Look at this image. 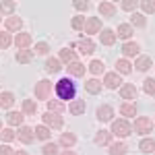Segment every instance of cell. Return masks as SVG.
I'll list each match as a JSON object with an SVG mask.
<instances>
[{"mask_svg":"<svg viewBox=\"0 0 155 155\" xmlns=\"http://www.w3.org/2000/svg\"><path fill=\"white\" fill-rule=\"evenodd\" d=\"M56 95H58V99H74V95H77V83L72 81V79H60L58 83H56Z\"/></svg>","mask_w":155,"mask_h":155,"instance_id":"cell-1","label":"cell"},{"mask_svg":"<svg viewBox=\"0 0 155 155\" xmlns=\"http://www.w3.org/2000/svg\"><path fill=\"white\" fill-rule=\"evenodd\" d=\"M110 132L116 134V137H128V134H132V126L128 120H114Z\"/></svg>","mask_w":155,"mask_h":155,"instance_id":"cell-2","label":"cell"},{"mask_svg":"<svg viewBox=\"0 0 155 155\" xmlns=\"http://www.w3.org/2000/svg\"><path fill=\"white\" fill-rule=\"evenodd\" d=\"M41 120H44V124L50 126V128H62V124H64L62 116H60V114H52V112H46V114L41 116Z\"/></svg>","mask_w":155,"mask_h":155,"instance_id":"cell-3","label":"cell"},{"mask_svg":"<svg viewBox=\"0 0 155 155\" xmlns=\"http://www.w3.org/2000/svg\"><path fill=\"white\" fill-rule=\"evenodd\" d=\"M153 128V122L147 118V116H141V118L134 120V130L139 132V134H149Z\"/></svg>","mask_w":155,"mask_h":155,"instance_id":"cell-4","label":"cell"},{"mask_svg":"<svg viewBox=\"0 0 155 155\" xmlns=\"http://www.w3.org/2000/svg\"><path fill=\"white\" fill-rule=\"evenodd\" d=\"M50 91H52L50 81H39V83H37V87H35L37 99H46V101H48V99H50Z\"/></svg>","mask_w":155,"mask_h":155,"instance_id":"cell-5","label":"cell"},{"mask_svg":"<svg viewBox=\"0 0 155 155\" xmlns=\"http://www.w3.org/2000/svg\"><path fill=\"white\" fill-rule=\"evenodd\" d=\"M85 31H87L89 35L99 33V31H101V21H99V17H91V19H87V21H85Z\"/></svg>","mask_w":155,"mask_h":155,"instance_id":"cell-6","label":"cell"},{"mask_svg":"<svg viewBox=\"0 0 155 155\" xmlns=\"http://www.w3.org/2000/svg\"><path fill=\"white\" fill-rule=\"evenodd\" d=\"M33 139H35V132L31 126H21V130H19V141L25 145H31L33 143Z\"/></svg>","mask_w":155,"mask_h":155,"instance_id":"cell-7","label":"cell"},{"mask_svg":"<svg viewBox=\"0 0 155 155\" xmlns=\"http://www.w3.org/2000/svg\"><path fill=\"white\" fill-rule=\"evenodd\" d=\"M99 41H101L104 46H112V44H116V31H114V29H101V33H99Z\"/></svg>","mask_w":155,"mask_h":155,"instance_id":"cell-8","label":"cell"},{"mask_svg":"<svg viewBox=\"0 0 155 155\" xmlns=\"http://www.w3.org/2000/svg\"><path fill=\"white\" fill-rule=\"evenodd\" d=\"M31 35L29 33H17V37H15V46L17 48H21V50H27L29 46H31Z\"/></svg>","mask_w":155,"mask_h":155,"instance_id":"cell-9","label":"cell"},{"mask_svg":"<svg viewBox=\"0 0 155 155\" xmlns=\"http://www.w3.org/2000/svg\"><path fill=\"white\" fill-rule=\"evenodd\" d=\"M104 83H106L107 89H116V87H120V85H122V81H120L118 72H107L106 77H104Z\"/></svg>","mask_w":155,"mask_h":155,"instance_id":"cell-10","label":"cell"},{"mask_svg":"<svg viewBox=\"0 0 155 155\" xmlns=\"http://www.w3.org/2000/svg\"><path fill=\"white\" fill-rule=\"evenodd\" d=\"M114 116V107L112 106H99L97 107V118L101 120V122H110Z\"/></svg>","mask_w":155,"mask_h":155,"instance_id":"cell-11","label":"cell"},{"mask_svg":"<svg viewBox=\"0 0 155 155\" xmlns=\"http://www.w3.org/2000/svg\"><path fill=\"white\" fill-rule=\"evenodd\" d=\"M139 44L137 41H126L124 46H122V54L126 56V58H130V56H139Z\"/></svg>","mask_w":155,"mask_h":155,"instance_id":"cell-12","label":"cell"},{"mask_svg":"<svg viewBox=\"0 0 155 155\" xmlns=\"http://www.w3.org/2000/svg\"><path fill=\"white\" fill-rule=\"evenodd\" d=\"M120 95H122V99H134L137 97V87L132 83H126L120 87Z\"/></svg>","mask_w":155,"mask_h":155,"instance_id":"cell-13","label":"cell"},{"mask_svg":"<svg viewBox=\"0 0 155 155\" xmlns=\"http://www.w3.org/2000/svg\"><path fill=\"white\" fill-rule=\"evenodd\" d=\"M112 143V132L110 130H99L95 134V145H99V147H106V145Z\"/></svg>","mask_w":155,"mask_h":155,"instance_id":"cell-14","label":"cell"},{"mask_svg":"<svg viewBox=\"0 0 155 155\" xmlns=\"http://www.w3.org/2000/svg\"><path fill=\"white\" fill-rule=\"evenodd\" d=\"M66 71H68V74H72V77H83L85 74V66L81 64V62H71V64H66Z\"/></svg>","mask_w":155,"mask_h":155,"instance_id":"cell-15","label":"cell"},{"mask_svg":"<svg viewBox=\"0 0 155 155\" xmlns=\"http://www.w3.org/2000/svg\"><path fill=\"white\" fill-rule=\"evenodd\" d=\"M85 110H87V106H85L83 99H74L71 106H68V112H71V114H74V116H81Z\"/></svg>","mask_w":155,"mask_h":155,"instance_id":"cell-16","label":"cell"},{"mask_svg":"<svg viewBox=\"0 0 155 155\" xmlns=\"http://www.w3.org/2000/svg\"><path fill=\"white\" fill-rule=\"evenodd\" d=\"M77 48L81 54H93V50H95V44L91 41V39H81L79 44H77Z\"/></svg>","mask_w":155,"mask_h":155,"instance_id":"cell-17","label":"cell"},{"mask_svg":"<svg viewBox=\"0 0 155 155\" xmlns=\"http://www.w3.org/2000/svg\"><path fill=\"white\" fill-rule=\"evenodd\" d=\"M85 89H87V93L97 95V93H101V83H99L97 79H89V81L85 83Z\"/></svg>","mask_w":155,"mask_h":155,"instance_id":"cell-18","label":"cell"},{"mask_svg":"<svg viewBox=\"0 0 155 155\" xmlns=\"http://www.w3.org/2000/svg\"><path fill=\"white\" fill-rule=\"evenodd\" d=\"M66 106H64V101H58V99H48V112L52 114H60V112H64Z\"/></svg>","mask_w":155,"mask_h":155,"instance_id":"cell-19","label":"cell"},{"mask_svg":"<svg viewBox=\"0 0 155 155\" xmlns=\"http://www.w3.org/2000/svg\"><path fill=\"white\" fill-rule=\"evenodd\" d=\"M99 15H104V17H114V15H116V4H112V2H101V4H99Z\"/></svg>","mask_w":155,"mask_h":155,"instance_id":"cell-20","label":"cell"},{"mask_svg":"<svg viewBox=\"0 0 155 155\" xmlns=\"http://www.w3.org/2000/svg\"><path fill=\"white\" fill-rule=\"evenodd\" d=\"M44 68H46L50 74H54V72H58L62 66H60V60L58 58H48V60H46V64H44Z\"/></svg>","mask_w":155,"mask_h":155,"instance_id":"cell-21","label":"cell"},{"mask_svg":"<svg viewBox=\"0 0 155 155\" xmlns=\"http://www.w3.org/2000/svg\"><path fill=\"white\" fill-rule=\"evenodd\" d=\"M21 27H23V21H21L19 17H15V15H12V17L6 19V29H8V31H19Z\"/></svg>","mask_w":155,"mask_h":155,"instance_id":"cell-22","label":"cell"},{"mask_svg":"<svg viewBox=\"0 0 155 155\" xmlns=\"http://www.w3.org/2000/svg\"><path fill=\"white\" fill-rule=\"evenodd\" d=\"M31 60H33V52H31V50H19V52H17V62L29 64Z\"/></svg>","mask_w":155,"mask_h":155,"instance_id":"cell-23","label":"cell"},{"mask_svg":"<svg viewBox=\"0 0 155 155\" xmlns=\"http://www.w3.org/2000/svg\"><path fill=\"white\" fill-rule=\"evenodd\" d=\"M15 104V95L8 93V91H4V93H0V107H4V110H8V107Z\"/></svg>","mask_w":155,"mask_h":155,"instance_id":"cell-24","label":"cell"},{"mask_svg":"<svg viewBox=\"0 0 155 155\" xmlns=\"http://www.w3.org/2000/svg\"><path fill=\"white\" fill-rule=\"evenodd\" d=\"M116 71L120 72V74H128V72L132 71V64L128 62V60H116Z\"/></svg>","mask_w":155,"mask_h":155,"instance_id":"cell-25","label":"cell"},{"mask_svg":"<svg viewBox=\"0 0 155 155\" xmlns=\"http://www.w3.org/2000/svg\"><path fill=\"white\" fill-rule=\"evenodd\" d=\"M132 35V27L128 23H122L118 27V33H116V37H120V39H128V37Z\"/></svg>","mask_w":155,"mask_h":155,"instance_id":"cell-26","label":"cell"},{"mask_svg":"<svg viewBox=\"0 0 155 155\" xmlns=\"http://www.w3.org/2000/svg\"><path fill=\"white\" fill-rule=\"evenodd\" d=\"M74 143H77V137L72 132H62V137H60V145L62 147H72Z\"/></svg>","mask_w":155,"mask_h":155,"instance_id":"cell-27","label":"cell"},{"mask_svg":"<svg viewBox=\"0 0 155 155\" xmlns=\"http://www.w3.org/2000/svg\"><path fill=\"white\" fill-rule=\"evenodd\" d=\"M6 120H8L11 126H19V124H23V114L21 112H8Z\"/></svg>","mask_w":155,"mask_h":155,"instance_id":"cell-28","label":"cell"},{"mask_svg":"<svg viewBox=\"0 0 155 155\" xmlns=\"http://www.w3.org/2000/svg\"><path fill=\"white\" fill-rule=\"evenodd\" d=\"M37 112V104L33 99H23V114H29V116H33Z\"/></svg>","mask_w":155,"mask_h":155,"instance_id":"cell-29","label":"cell"},{"mask_svg":"<svg viewBox=\"0 0 155 155\" xmlns=\"http://www.w3.org/2000/svg\"><path fill=\"white\" fill-rule=\"evenodd\" d=\"M33 132H35V139H41V141H48V139H50V134H52V132H50V128L46 126V124L37 126V128H35Z\"/></svg>","mask_w":155,"mask_h":155,"instance_id":"cell-30","label":"cell"},{"mask_svg":"<svg viewBox=\"0 0 155 155\" xmlns=\"http://www.w3.org/2000/svg\"><path fill=\"white\" fill-rule=\"evenodd\" d=\"M128 153V147H126V143H116L110 147V155H126Z\"/></svg>","mask_w":155,"mask_h":155,"instance_id":"cell-31","label":"cell"},{"mask_svg":"<svg viewBox=\"0 0 155 155\" xmlns=\"http://www.w3.org/2000/svg\"><path fill=\"white\" fill-rule=\"evenodd\" d=\"M128 25H130V27L132 25H134V27H145V25H147V19H145V15H141V12H134L130 17V23Z\"/></svg>","mask_w":155,"mask_h":155,"instance_id":"cell-32","label":"cell"},{"mask_svg":"<svg viewBox=\"0 0 155 155\" xmlns=\"http://www.w3.org/2000/svg\"><path fill=\"white\" fill-rule=\"evenodd\" d=\"M137 71H141V72H145L149 66H151V58L149 56H139V60H137Z\"/></svg>","mask_w":155,"mask_h":155,"instance_id":"cell-33","label":"cell"},{"mask_svg":"<svg viewBox=\"0 0 155 155\" xmlns=\"http://www.w3.org/2000/svg\"><path fill=\"white\" fill-rule=\"evenodd\" d=\"M139 147H141V151H145V153H151V151H155V141L153 139H143L139 143Z\"/></svg>","mask_w":155,"mask_h":155,"instance_id":"cell-34","label":"cell"},{"mask_svg":"<svg viewBox=\"0 0 155 155\" xmlns=\"http://www.w3.org/2000/svg\"><path fill=\"white\" fill-rule=\"evenodd\" d=\"M120 114L122 116H134L137 114V106L134 104H122L120 106Z\"/></svg>","mask_w":155,"mask_h":155,"instance_id":"cell-35","label":"cell"},{"mask_svg":"<svg viewBox=\"0 0 155 155\" xmlns=\"http://www.w3.org/2000/svg\"><path fill=\"white\" fill-rule=\"evenodd\" d=\"M58 60L71 64V62H74V52H72V50H60V58Z\"/></svg>","mask_w":155,"mask_h":155,"instance_id":"cell-36","label":"cell"},{"mask_svg":"<svg viewBox=\"0 0 155 155\" xmlns=\"http://www.w3.org/2000/svg\"><path fill=\"white\" fill-rule=\"evenodd\" d=\"M143 91L147 95H155V79H145L143 81Z\"/></svg>","mask_w":155,"mask_h":155,"instance_id":"cell-37","label":"cell"},{"mask_svg":"<svg viewBox=\"0 0 155 155\" xmlns=\"http://www.w3.org/2000/svg\"><path fill=\"white\" fill-rule=\"evenodd\" d=\"M0 139H2V141H6V143H11V141L17 139V134H15L12 128H4V130H0Z\"/></svg>","mask_w":155,"mask_h":155,"instance_id":"cell-38","label":"cell"},{"mask_svg":"<svg viewBox=\"0 0 155 155\" xmlns=\"http://www.w3.org/2000/svg\"><path fill=\"white\" fill-rule=\"evenodd\" d=\"M41 153H44V155H58V145L46 143L44 147H41Z\"/></svg>","mask_w":155,"mask_h":155,"instance_id":"cell-39","label":"cell"},{"mask_svg":"<svg viewBox=\"0 0 155 155\" xmlns=\"http://www.w3.org/2000/svg\"><path fill=\"white\" fill-rule=\"evenodd\" d=\"M89 71L93 72V74H101V72H104V62H101V60H93V62L89 64Z\"/></svg>","mask_w":155,"mask_h":155,"instance_id":"cell-40","label":"cell"},{"mask_svg":"<svg viewBox=\"0 0 155 155\" xmlns=\"http://www.w3.org/2000/svg\"><path fill=\"white\" fill-rule=\"evenodd\" d=\"M15 8H17L15 2H0V12H4V15H12Z\"/></svg>","mask_w":155,"mask_h":155,"instance_id":"cell-41","label":"cell"},{"mask_svg":"<svg viewBox=\"0 0 155 155\" xmlns=\"http://www.w3.org/2000/svg\"><path fill=\"white\" fill-rule=\"evenodd\" d=\"M141 8H143L145 12H149V15H153L155 12V2L153 0H145V2H141Z\"/></svg>","mask_w":155,"mask_h":155,"instance_id":"cell-42","label":"cell"},{"mask_svg":"<svg viewBox=\"0 0 155 155\" xmlns=\"http://www.w3.org/2000/svg\"><path fill=\"white\" fill-rule=\"evenodd\" d=\"M11 35H8V33H4V31H0V48L4 50V48H8V46H11Z\"/></svg>","mask_w":155,"mask_h":155,"instance_id":"cell-43","label":"cell"},{"mask_svg":"<svg viewBox=\"0 0 155 155\" xmlns=\"http://www.w3.org/2000/svg\"><path fill=\"white\" fill-rule=\"evenodd\" d=\"M71 25H72V29H77V31H81V29L85 27V21H83V17H74Z\"/></svg>","mask_w":155,"mask_h":155,"instance_id":"cell-44","label":"cell"},{"mask_svg":"<svg viewBox=\"0 0 155 155\" xmlns=\"http://www.w3.org/2000/svg\"><path fill=\"white\" fill-rule=\"evenodd\" d=\"M137 6H139L137 0H124V2H122V8H124V11H134Z\"/></svg>","mask_w":155,"mask_h":155,"instance_id":"cell-45","label":"cell"},{"mask_svg":"<svg viewBox=\"0 0 155 155\" xmlns=\"http://www.w3.org/2000/svg\"><path fill=\"white\" fill-rule=\"evenodd\" d=\"M35 52H37V54H48V52H50V46L46 44V41H39V44L35 46Z\"/></svg>","mask_w":155,"mask_h":155,"instance_id":"cell-46","label":"cell"},{"mask_svg":"<svg viewBox=\"0 0 155 155\" xmlns=\"http://www.w3.org/2000/svg\"><path fill=\"white\" fill-rule=\"evenodd\" d=\"M0 155H12V149L8 145H0Z\"/></svg>","mask_w":155,"mask_h":155,"instance_id":"cell-47","label":"cell"},{"mask_svg":"<svg viewBox=\"0 0 155 155\" xmlns=\"http://www.w3.org/2000/svg\"><path fill=\"white\" fill-rule=\"evenodd\" d=\"M74 8L77 11H87L89 8V2H74Z\"/></svg>","mask_w":155,"mask_h":155,"instance_id":"cell-48","label":"cell"},{"mask_svg":"<svg viewBox=\"0 0 155 155\" xmlns=\"http://www.w3.org/2000/svg\"><path fill=\"white\" fill-rule=\"evenodd\" d=\"M12 155H27V151H17V153H12Z\"/></svg>","mask_w":155,"mask_h":155,"instance_id":"cell-49","label":"cell"},{"mask_svg":"<svg viewBox=\"0 0 155 155\" xmlns=\"http://www.w3.org/2000/svg\"><path fill=\"white\" fill-rule=\"evenodd\" d=\"M60 155H77V153H72V151H64V153H60Z\"/></svg>","mask_w":155,"mask_h":155,"instance_id":"cell-50","label":"cell"},{"mask_svg":"<svg viewBox=\"0 0 155 155\" xmlns=\"http://www.w3.org/2000/svg\"><path fill=\"white\" fill-rule=\"evenodd\" d=\"M0 130H2V128H0Z\"/></svg>","mask_w":155,"mask_h":155,"instance_id":"cell-51","label":"cell"}]
</instances>
